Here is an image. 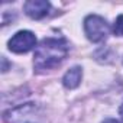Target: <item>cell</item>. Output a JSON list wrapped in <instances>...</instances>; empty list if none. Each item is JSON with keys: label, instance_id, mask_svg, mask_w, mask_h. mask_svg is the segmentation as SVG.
<instances>
[{"label": "cell", "instance_id": "6da1fadb", "mask_svg": "<svg viewBox=\"0 0 123 123\" xmlns=\"http://www.w3.org/2000/svg\"><path fill=\"white\" fill-rule=\"evenodd\" d=\"M68 54V43L62 38H45L36 46L33 65L36 71H46L55 68L65 59Z\"/></svg>", "mask_w": 123, "mask_h": 123}, {"label": "cell", "instance_id": "5b68a950", "mask_svg": "<svg viewBox=\"0 0 123 123\" xmlns=\"http://www.w3.org/2000/svg\"><path fill=\"white\" fill-rule=\"evenodd\" d=\"M51 3L46 0H29L23 5L25 13L32 19H42L49 13Z\"/></svg>", "mask_w": 123, "mask_h": 123}, {"label": "cell", "instance_id": "3957f363", "mask_svg": "<svg viewBox=\"0 0 123 123\" xmlns=\"http://www.w3.org/2000/svg\"><path fill=\"white\" fill-rule=\"evenodd\" d=\"M84 32L91 42H103L109 36V25L107 22L97 15H90L84 20Z\"/></svg>", "mask_w": 123, "mask_h": 123}, {"label": "cell", "instance_id": "8992f818", "mask_svg": "<svg viewBox=\"0 0 123 123\" xmlns=\"http://www.w3.org/2000/svg\"><path fill=\"white\" fill-rule=\"evenodd\" d=\"M81 77H83L81 68H80V67H73L71 70H68V71L65 73V75H64V78H62V84H64L65 88L73 90V88H75V87L80 86Z\"/></svg>", "mask_w": 123, "mask_h": 123}, {"label": "cell", "instance_id": "ba28073f", "mask_svg": "<svg viewBox=\"0 0 123 123\" xmlns=\"http://www.w3.org/2000/svg\"><path fill=\"white\" fill-rule=\"evenodd\" d=\"M103 123H119V122H117L116 119H106Z\"/></svg>", "mask_w": 123, "mask_h": 123}, {"label": "cell", "instance_id": "7a4b0ae2", "mask_svg": "<svg viewBox=\"0 0 123 123\" xmlns=\"http://www.w3.org/2000/svg\"><path fill=\"white\" fill-rule=\"evenodd\" d=\"M42 117V107L36 103L19 104L7 110L3 116L6 123H41Z\"/></svg>", "mask_w": 123, "mask_h": 123}, {"label": "cell", "instance_id": "52a82bcc", "mask_svg": "<svg viewBox=\"0 0 123 123\" xmlns=\"http://www.w3.org/2000/svg\"><path fill=\"white\" fill-rule=\"evenodd\" d=\"M113 32L117 36H123V15H119L114 25H113Z\"/></svg>", "mask_w": 123, "mask_h": 123}, {"label": "cell", "instance_id": "277c9868", "mask_svg": "<svg viewBox=\"0 0 123 123\" xmlns=\"http://www.w3.org/2000/svg\"><path fill=\"white\" fill-rule=\"evenodd\" d=\"M36 46V38L31 31H20L9 41V49L16 54L29 52Z\"/></svg>", "mask_w": 123, "mask_h": 123}, {"label": "cell", "instance_id": "9c48e42d", "mask_svg": "<svg viewBox=\"0 0 123 123\" xmlns=\"http://www.w3.org/2000/svg\"><path fill=\"white\" fill-rule=\"evenodd\" d=\"M119 114L122 116V119H123V104L120 106V109H119Z\"/></svg>", "mask_w": 123, "mask_h": 123}]
</instances>
